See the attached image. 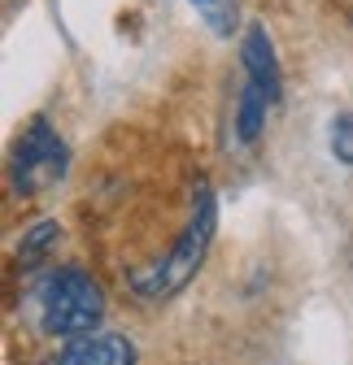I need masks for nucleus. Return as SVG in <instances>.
Wrapping results in <instances>:
<instances>
[{
    "instance_id": "obj_5",
    "label": "nucleus",
    "mask_w": 353,
    "mask_h": 365,
    "mask_svg": "<svg viewBox=\"0 0 353 365\" xmlns=\"http://www.w3.org/2000/svg\"><path fill=\"white\" fill-rule=\"evenodd\" d=\"M53 365H136V344L126 335L92 331L83 339H66V348L53 356Z\"/></svg>"
},
{
    "instance_id": "obj_4",
    "label": "nucleus",
    "mask_w": 353,
    "mask_h": 365,
    "mask_svg": "<svg viewBox=\"0 0 353 365\" xmlns=\"http://www.w3.org/2000/svg\"><path fill=\"white\" fill-rule=\"evenodd\" d=\"M240 66H244V83L262 87L271 96V105H279L284 96V74H279V53H275V39L267 35L262 22H249L240 35Z\"/></svg>"
},
{
    "instance_id": "obj_7",
    "label": "nucleus",
    "mask_w": 353,
    "mask_h": 365,
    "mask_svg": "<svg viewBox=\"0 0 353 365\" xmlns=\"http://www.w3.org/2000/svg\"><path fill=\"white\" fill-rule=\"evenodd\" d=\"M267 109H271V96L262 87L244 83L240 105H236V135H240V144H257L262 126H267Z\"/></svg>"
},
{
    "instance_id": "obj_3",
    "label": "nucleus",
    "mask_w": 353,
    "mask_h": 365,
    "mask_svg": "<svg viewBox=\"0 0 353 365\" xmlns=\"http://www.w3.org/2000/svg\"><path fill=\"white\" fill-rule=\"evenodd\" d=\"M66 165H70V153H66V140L57 135V126L49 118H31L14 144V157H9V182L18 196H39L44 187L66 178Z\"/></svg>"
},
{
    "instance_id": "obj_1",
    "label": "nucleus",
    "mask_w": 353,
    "mask_h": 365,
    "mask_svg": "<svg viewBox=\"0 0 353 365\" xmlns=\"http://www.w3.org/2000/svg\"><path fill=\"white\" fill-rule=\"evenodd\" d=\"M214 231H218V196L214 187L201 178L197 192H192V213H188V226L179 231V240L170 244L166 257H157L153 265H140L126 274V287L136 300H149V304H161V300H174L192 279L197 269L205 265L209 257V244H214Z\"/></svg>"
},
{
    "instance_id": "obj_2",
    "label": "nucleus",
    "mask_w": 353,
    "mask_h": 365,
    "mask_svg": "<svg viewBox=\"0 0 353 365\" xmlns=\"http://www.w3.org/2000/svg\"><path fill=\"white\" fill-rule=\"evenodd\" d=\"M35 309H39V327L53 339H83L101 331L105 322V292L87 269L61 265L49 269L35 287Z\"/></svg>"
},
{
    "instance_id": "obj_6",
    "label": "nucleus",
    "mask_w": 353,
    "mask_h": 365,
    "mask_svg": "<svg viewBox=\"0 0 353 365\" xmlns=\"http://www.w3.org/2000/svg\"><path fill=\"white\" fill-rule=\"evenodd\" d=\"M57 244H61V226L57 222H35L31 231L18 240V269H26V274L44 269L57 257Z\"/></svg>"
},
{
    "instance_id": "obj_9",
    "label": "nucleus",
    "mask_w": 353,
    "mask_h": 365,
    "mask_svg": "<svg viewBox=\"0 0 353 365\" xmlns=\"http://www.w3.org/2000/svg\"><path fill=\"white\" fill-rule=\"evenodd\" d=\"M327 148L340 165H353V109L336 113L332 126H327Z\"/></svg>"
},
{
    "instance_id": "obj_8",
    "label": "nucleus",
    "mask_w": 353,
    "mask_h": 365,
    "mask_svg": "<svg viewBox=\"0 0 353 365\" xmlns=\"http://www.w3.org/2000/svg\"><path fill=\"white\" fill-rule=\"evenodd\" d=\"M188 5L209 26V35H218V39H232L240 31V5L236 0H188Z\"/></svg>"
}]
</instances>
